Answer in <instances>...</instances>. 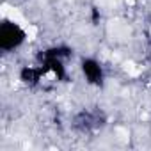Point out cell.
<instances>
[{
  "label": "cell",
  "mask_w": 151,
  "mask_h": 151,
  "mask_svg": "<svg viewBox=\"0 0 151 151\" xmlns=\"http://www.w3.org/2000/svg\"><path fill=\"white\" fill-rule=\"evenodd\" d=\"M80 69L84 78L87 80V84L94 86V87H101L105 82V73H103V66L100 60L93 59V57H84L80 60Z\"/></svg>",
  "instance_id": "7a4b0ae2"
},
{
  "label": "cell",
  "mask_w": 151,
  "mask_h": 151,
  "mask_svg": "<svg viewBox=\"0 0 151 151\" xmlns=\"http://www.w3.org/2000/svg\"><path fill=\"white\" fill-rule=\"evenodd\" d=\"M27 39V32L14 22L4 20L0 23V48L4 52H11L20 48Z\"/></svg>",
  "instance_id": "6da1fadb"
},
{
  "label": "cell",
  "mask_w": 151,
  "mask_h": 151,
  "mask_svg": "<svg viewBox=\"0 0 151 151\" xmlns=\"http://www.w3.org/2000/svg\"><path fill=\"white\" fill-rule=\"evenodd\" d=\"M45 73H46V71L43 69V66H39V68L25 66V68H22V71H20V80H22L23 84H27V86H37Z\"/></svg>",
  "instance_id": "3957f363"
},
{
  "label": "cell",
  "mask_w": 151,
  "mask_h": 151,
  "mask_svg": "<svg viewBox=\"0 0 151 151\" xmlns=\"http://www.w3.org/2000/svg\"><path fill=\"white\" fill-rule=\"evenodd\" d=\"M75 126H77L78 130H82V132H87V130L98 126V119L91 112H80L77 116V119H75Z\"/></svg>",
  "instance_id": "277c9868"
},
{
  "label": "cell",
  "mask_w": 151,
  "mask_h": 151,
  "mask_svg": "<svg viewBox=\"0 0 151 151\" xmlns=\"http://www.w3.org/2000/svg\"><path fill=\"white\" fill-rule=\"evenodd\" d=\"M73 55V50L68 46H52L39 53V57H59V59H69Z\"/></svg>",
  "instance_id": "5b68a950"
}]
</instances>
